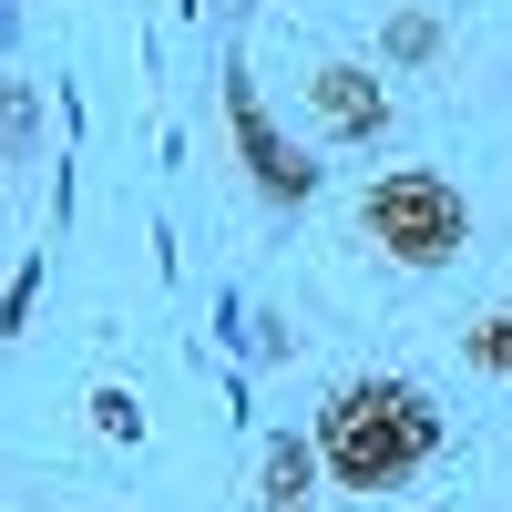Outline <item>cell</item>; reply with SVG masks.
Here are the masks:
<instances>
[{"label": "cell", "instance_id": "6", "mask_svg": "<svg viewBox=\"0 0 512 512\" xmlns=\"http://www.w3.org/2000/svg\"><path fill=\"white\" fill-rule=\"evenodd\" d=\"M31 134H41L31 82H0V164H31Z\"/></svg>", "mask_w": 512, "mask_h": 512}, {"label": "cell", "instance_id": "3", "mask_svg": "<svg viewBox=\"0 0 512 512\" xmlns=\"http://www.w3.org/2000/svg\"><path fill=\"white\" fill-rule=\"evenodd\" d=\"M216 82H226V134H236V154H246V175H256V195H267V205H308V195L328 185V164H308V144H287L277 123H267V103H256V82H246V62H226Z\"/></svg>", "mask_w": 512, "mask_h": 512}, {"label": "cell", "instance_id": "4", "mask_svg": "<svg viewBox=\"0 0 512 512\" xmlns=\"http://www.w3.org/2000/svg\"><path fill=\"white\" fill-rule=\"evenodd\" d=\"M308 123L328 144H379L390 134V82H379L369 62H318L308 72Z\"/></svg>", "mask_w": 512, "mask_h": 512}, {"label": "cell", "instance_id": "2", "mask_svg": "<svg viewBox=\"0 0 512 512\" xmlns=\"http://www.w3.org/2000/svg\"><path fill=\"white\" fill-rule=\"evenodd\" d=\"M359 226H369L379 256H400V267H451V256L472 246V195H461L441 164H390V175H369Z\"/></svg>", "mask_w": 512, "mask_h": 512}, {"label": "cell", "instance_id": "10", "mask_svg": "<svg viewBox=\"0 0 512 512\" xmlns=\"http://www.w3.org/2000/svg\"><path fill=\"white\" fill-rule=\"evenodd\" d=\"M31 297H41V267L11 277V297H0V328H21V318H31Z\"/></svg>", "mask_w": 512, "mask_h": 512}, {"label": "cell", "instance_id": "5", "mask_svg": "<svg viewBox=\"0 0 512 512\" xmlns=\"http://www.w3.org/2000/svg\"><path fill=\"white\" fill-rule=\"evenodd\" d=\"M328 482V461H318V431H277L267 451H256V512H308Z\"/></svg>", "mask_w": 512, "mask_h": 512}, {"label": "cell", "instance_id": "8", "mask_svg": "<svg viewBox=\"0 0 512 512\" xmlns=\"http://www.w3.org/2000/svg\"><path fill=\"white\" fill-rule=\"evenodd\" d=\"M461 349H472V369H492V379H512V297H502V308L472 328V338H461Z\"/></svg>", "mask_w": 512, "mask_h": 512}, {"label": "cell", "instance_id": "9", "mask_svg": "<svg viewBox=\"0 0 512 512\" xmlns=\"http://www.w3.org/2000/svg\"><path fill=\"white\" fill-rule=\"evenodd\" d=\"M93 431L103 441H144V400L134 390H93Z\"/></svg>", "mask_w": 512, "mask_h": 512}, {"label": "cell", "instance_id": "7", "mask_svg": "<svg viewBox=\"0 0 512 512\" xmlns=\"http://www.w3.org/2000/svg\"><path fill=\"white\" fill-rule=\"evenodd\" d=\"M379 52H390V62H431V52H441V21H431V11H390Z\"/></svg>", "mask_w": 512, "mask_h": 512}, {"label": "cell", "instance_id": "1", "mask_svg": "<svg viewBox=\"0 0 512 512\" xmlns=\"http://www.w3.org/2000/svg\"><path fill=\"white\" fill-rule=\"evenodd\" d=\"M431 451H441V400L420 390V379L369 369V379H338L328 410H318V461H328V482L359 492V502L410 492V472Z\"/></svg>", "mask_w": 512, "mask_h": 512}]
</instances>
